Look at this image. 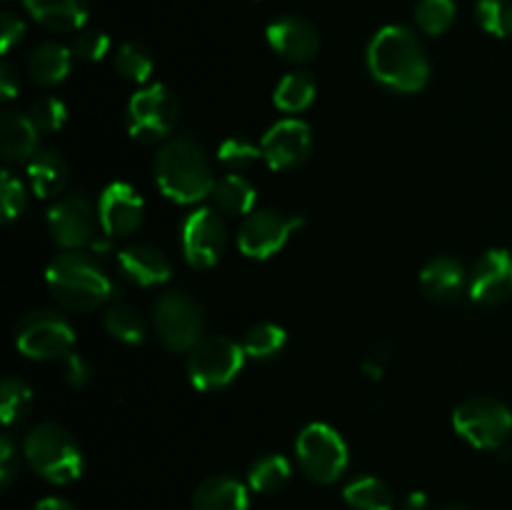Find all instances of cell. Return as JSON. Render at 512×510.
Instances as JSON below:
<instances>
[{
	"mask_svg": "<svg viewBox=\"0 0 512 510\" xmlns=\"http://www.w3.org/2000/svg\"><path fill=\"white\" fill-rule=\"evenodd\" d=\"M23 455L30 468L55 485L73 483L83 475V450L58 423H40L25 435Z\"/></svg>",
	"mask_w": 512,
	"mask_h": 510,
	"instance_id": "cell-4",
	"label": "cell"
},
{
	"mask_svg": "<svg viewBox=\"0 0 512 510\" xmlns=\"http://www.w3.org/2000/svg\"><path fill=\"white\" fill-rule=\"evenodd\" d=\"M343 498L350 510H395L393 490L373 475H360L350 480L343 490Z\"/></svg>",
	"mask_w": 512,
	"mask_h": 510,
	"instance_id": "cell-26",
	"label": "cell"
},
{
	"mask_svg": "<svg viewBox=\"0 0 512 510\" xmlns=\"http://www.w3.org/2000/svg\"><path fill=\"white\" fill-rule=\"evenodd\" d=\"M73 68V50L63 43H40L28 58V75L38 85H58Z\"/></svg>",
	"mask_w": 512,
	"mask_h": 510,
	"instance_id": "cell-23",
	"label": "cell"
},
{
	"mask_svg": "<svg viewBox=\"0 0 512 510\" xmlns=\"http://www.w3.org/2000/svg\"><path fill=\"white\" fill-rule=\"evenodd\" d=\"M23 33V20H20L18 15L10 13V10H5V13L0 15V50H3V53H10V50L23 40Z\"/></svg>",
	"mask_w": 512,
	"mask_h": 510,
	"instance_id": "cell-39",
	"label": "cell"
},
{
	"mask_svg": "<svg viewBox=\"0 0 512 510\" xmlns=\"http://www.w3.org/2000/svg\"><path fill=\"white\" fill-rule=\"evenodd\" d=\"M428 495L425 493H410L408 498H405V505L403 510H428Z\"/></svg>",
	"mask_w": 512,
	"mask_h": 510,
	"instance_id": "cell-45",
	"label": "cell"
},
{
	"mask_svg": "<svg viewBox=\"0 0 512 510\" xmlns=\"http://www.w3.org/2000/svg\"><path fill=\"white\" fill-rule=\"evenodd\" d=\"M33 510H78V508L63 498H43L33 505Z\"/></svg>",
	"mask_w": 512,
	"mask_h": 510,
	"instance_id": "cell-44",
	"label": "cell"
},
{
	"mask_svg": "<svg viewBox=\"0 0 512 510\" xmlns=\"http://www.w3.org/2000/svg\"><path fill=\"white\" fill-rule=\"evenodd\" d=\"M315 98V80L310 73H288L275 85L273 103L283 113H303Z\"/></svg>",
	"mask_w": 512,
	"mask_h": 510,
	"instance_id": "cell-27",
	"label": "cell"
},
{
	"mask_svg": "<svg viewBox=\"0 0 512 510\" xmlns=\"http://www.w3.org/2000/svg\"><path fill=\"white\" fill-rule=\"evenodd\" d=\"M293 468H290V460L285 455L268 453L263 458L255 460L248 470V485L255 493H275L283 485H288Z\"/></svg>",
	"mask_w": 512,
	"mask_h": 510,
	"instance_id": "cell-28",
	"label": "cell"
},
{
	"mask_svg": "<svg viewBox=\"0 0 512 510\" xmlns=\"http://www.w3.org/2000/svg\"><path fill=\"white\" fill-rule=\"evenodd\" d=\"M268 43L280 58L290 63H310L320 50V35L310 20L300 15H283L275 18L265 30Z\"/></svg>",
	"mask_w": 512,
	"mask_h": 510,
	"instance_id": "cell-17",
	"label": "cell"
},
{
	"mask_svg": "<svg viewBox=\"0 0 512 510\" xmlns=\"http://www.w3.org/2000/svg\"><path fill=\"white\" fill-rule=\"evenodd\" d=\"M295 455L303 473L320 485L335 483L345 473L350 460L348 443L328 423L305 425L295 440Z\"/></svg>",
	"mask_w": 512,
	"mask_h": 510,
	"instance_id": "cell-6",
	"label": "cell"
},
{
	"mask_svg": "<svg viewBox=\"0 0 512 510\" xmlns=\"http://www.w3.org/2000/svg\"><path fill=\"white\" fill-rule=\"evenodd\" d=\"M20 93V75L10 63L0 65V95L3 100H13Z\"/></svg>",
	"mask_w": 512,
	"mask_h": 510,
	"instance_id": "cell-42",
	"label": "cell"
},
{
	"mask_svg": "<svg viewBox=\"0 0 512 510\" xmlns=\"http://www.w3.org/2000/svg\"><path fill=\"white\" fill-rule=\"evenodd\" d=\"M0 203H3V218L15 220L25 210L28 195H25V185L20 178H15L10 170H3V183H0Z\"/></svg>",
	"mask_w": 512,
	"mask_h": 510,
	"instance_id": "cell-38",
	"label": "cell"
},
{
	"mask_svg": "<svg viewBox=\"0 0 512 510\" xmlns=\"http://www.w3.org/2000/svg\"><path fill=\"white\" fill-rule=\"evenodd\" d=\"M73 345V325L55 310H30L15 325V348L30 360L68 358L73 353Z\"/></svg>",
	"mask_w": 512,
	"mask_h": 510,
	"instance_id": "cell-7",
	"label": "cell"
},
{
	"mask_svg": "<svg viewBox=\"0 0 512 510\" xmlns=\"http://www.w3.org/2000/svg\"><path fill=\"white\" fill-rule=\"evenodd\" d=\"M115 68L130 83H145L153 75V55L138 43H125L115 53Z\"/></svg>",
	"mask_w": 512,
	"mask_h": 510,
	"instance_id": "cell-33",
	"label": "cell"
},
{
	"mask_svg": "<svg viewBox=\"0 0 512 510\" xmlns=\"http://www.w3.org/2000/svg\"><path fill=\"white\" fill-rule=\"evenodd\" d=\"M248 505V488L230 475H210L193 493V510H248Z\"/></svg>",
	"mask_w": 512,
	"mask_h": 510,
	"instance_id": "cell-21",
	"label": "cell"
},
{
	"mask_svg": "<svg viewBox=\"0 0 512 510\" xmlns=\"http://www.w3.org/2000/svg\"><path fill=\"white\" fill-rule=\"evenodd\" d=\"M15 478V448L8 435L0 438V485L8 488Z\"/></svg>",
	"mask_w": 512,
	"mask_h": 510,
	"instance_id": "cell-41",
	"label": "cell"
},
{
	"mask_svg": "<svg viewBox=\"0 0 512 510\" xmlns=\"http://www.w3.org/2000/svg\"><path fill=\"white\" fill-rule=\"evenodd\" d=\"M180 240H183V255L185 263L195 270L213 268L225 250V225L215 210L200 208L185 218L183 230H180Z\"/></svg>",
	"mask_w": 512,
	"mask_h": 510,
	"instance_id": "cell-13",
	"label": "cell"
},
{
	"mask_svg": "<svg viewBox=\"0 0 512 510\" xmlns=\"http://www.w3.org/2000/svg\"><path fill=\"white\" fill-rule=\"evenodd\" d=\"M263 158V150L245 138H228L218 145V160L228 170H245Z\"/></svg>",
	"mask_w": 512,
	"mask_h": 510,
	"instance_id": "cell-36",
	"label": "cell"
},
{
	"mask_svg": "<svg viewBox=\"0 0 512 510\" xmlns=\"http://www.w3.org/2000/svg\"><path fill=\"white\" fill-rule=\"evenodd\" d=\"M468 290L473 303L495 308L512 298V255L508 250H488L468 275Z\"/></svg>",
	"mask_w": 512,
	"mask_h": 510,
	"instance_id": "cell-15",
	"label": "cell"
},
{
	"mask_svg": "<svg viewBox=\"0 0 512 510\" xmlns=\"http://www.w3.org/2000/svg\"><path fill=\"white\" fill-rule=\"evenodd\" d=\"M155 183L180 205H193L213 195L215 175L208 155L193 138H173L160 145L153 163Z\"/></svg>",
	"mask_w": 512,
	"mask_h": 510,
	"instance_id": "cell-2",
	"label": "cell"
},
{
	"mask_svg": "<svg viewBox=\"0 0 512 510\" xmlns=\"http://www.w3.org/2000/svg\"><path fill=\"white\" fill-rule=\"evenodd\" d=\"M475 18L485 33L512 38V0H478Z\"/></svg>",
	"mask_w": 512,
	"mask_h": 510,
	"instance_id": "cell-34",
	"label": "cell"
},
{
	"mask_svg": "<svg viewBox=\"0 0 512 510\" xmlns=\"http://www.w3.org/2000/svg\"><path fill=\"white\" fill-rule=\"evenodd\" d=\"M98 208L83 195H68L58 200L48 213V230L55 243L65 250L90 248L98 238Z\"/></svg>",
	"mask_w": 512,
	"mask_h": 510,
	"instance_id": "cell-12",
	"label": "cell"
},
{
	"mask_svg": "<svg viewBox=\"0 0 512 510\" xmlns=\"http://www.w3.org/2000/svg\"><path fill=\"white\" fill-rule=\"evenodd\" d=\"M23 5L35 23L55 33L83 30L88 20V0H23Z\"/></svg>",
	"mask_w": 512,
	"mask_h": 510,
	"instance_id": "cell-20",
	"label": "cell"
},
{
	"mask_svg": "<svg viewBox=\"0 0 512 510\" xmlns=\"http://www.w3.org/2000/svg\"><path fill=\"white\" fill-rule=\"evenodd\" d=\"M105 330L113 335L115 340L125 345H138L145 340V323L140 318L138 310L128 303H115L105 310Z\"/></svg>",
	"mask_w": 512,
	"mask_h": 510,
	"instance_id": "cell-30",
	"label": "cell"
},
{
	"mask_svg": "<svg viewBox=\"0 0 512 510\" xmlns=\"http://www.w3.org/2000/svg\"><path fill=\"white\" fill-rule=\"evenodd\" d=\"M368 70L395 93H418L430 80V63L418 35L405 25L378 30L368 45Z\"/></svg>",
	"mask_w": 512,
	"mask_h": 510,
	"instance_id": "cell-1",
	"label": "cell"
},
{
	"mask_svg": "<svg viewBox=\"0 0 512 510\" xmlns=\"http://www.w3.org/2000/svg\"><path fill=\"white\" fill-rule=\"evenodd\" d=\"M118 270L128 283L140 288H153V285L168 283L173 275L168 255L148 243H133L118 253Z\"/></svg>",
	"mask_w": 512,
	"mask_h": 510,
	"instance_id": "cell-18",
	"label": "cell"
},
{
	"mask_svg": "<svg viewBox=\"0 0 512 510\" xmlns=\"http://www.w3.org/2000/svg\"><path fill=\"white\" fill-rule=\"evenodd\" d=\"M443 510H468V508H460V505H448V508H443Z\"/></svg>",
	"mask_w": 512,
	"mask_h": 510,
	"instance_id": "cell-46",
	"label": "cell"
},
{
	"mask_svg": "<svg viewBox=\"0 0 512 510\" xmlns=\"http://www.w3.org/2000/svg\"><path fill=\"white\" fill-rule=\"evenodd\" d=\"M213 200L225 215H250L255 208V200H258V190L253 188L248 178L230 173L215 180Z\"/></svg>",
	"mask_w": 512,
	"mask_h": 510,
	"instance_id": "cell-25",
	"label": "cell"
},
{
	"mask_svg": "<svg viewBox=\"0 0 512 510\" xmlns=\"http://www.w3.org/2000/svg\"><path fill=\"white\" fill-rule=\"evenodd\" d=\"M153 325L165 348L173 353H188L200 340L203 310L190 295L165 293L153 305Z\"/></svg>",
	"mask_w": 512,
	"mask_h": 510,
	"instance_id": "cell-10",
	"label": "cell"
},
{
	"mask_svg": "<svg viewBox=\"0 0 512 510\" xmlns=\"http://www.w3.org/2000/svg\"><path fill=\"white\" fill-rule=\"evenodd\" d=\"M455 0H418L415 5V23L423 33L443 35L455 23Z\"/></svg>",
	"mask_w": 512,
	"mask_h": 510,
	"instance_id": "cell-32",
	"label": "cell"
},
{
	"mask_svg": "<svg viewBox=\"0 0 512 510\" xmlns=\"http://www.w3.org/2000/svg\"><path fill=\"white\" fill-rule=\"evenodd\" d=\"M243 345L225 335H205L188 350V378L195 390H220L233 383L245 365Z\"/></svg>",
	"mask_w": 512,
	"mask_h": 510,
	"instance_id": "cell-5",
	"label": "cell"
},
{
	"mask_svg": "<svg viewBox=\"0 0 512 510\" xmlns=\"http://www.w3.org/2000/svg\"><path fill=\"white\" fill-rule=\"evenodd\" d=\"M70 50H73L75 58L88 60V63H98V60H103L105 55H108L110 38L103 30H78Z\"/></svg>",
	"mask_w": 512,
	"mask_h": 510,
	"instance_id": "cell-37",
	"label": "cell"
},
{
	"mask_svg": "<svg viewBox=\"0 0 512 510\" xmlns=\"http://www.w3.org/2000/svg\"><path fill=\"white\" fill-rule=\"evenodd\" d=\"M465 283H468V273H465L463 263L453 255H438V258L428 260L425 268L420 270V285H423L425 295L438 303H450L463 293Z\"/></svg>",
	"mask_w": 512,
	"mask_h": 510,
	"instance_id": "cell-19",
	"label": "cell"
},
{
	"mask_svg": "<svg viewBox=\"0 0 512 510\" xmlns=\"http://www.w3.org/2000/svg\"><path fill=\"white\" fill-rule=\"evenodd\" d=\"M300 215H283L280 210L260 208L245 215L238 230V248L250 260H268L285 248L290 235L303 228Z\"/></svg>",
	"mask_w": 512,
	"mask_h": 510,
	"instance_id": "cell-11",
	"label": "cell"
},
{
	"mask_svg": "<svg viewBox=\"0 0 512 510\" xmlns=\"http://www.w3.org/2000/svg\"><path fill=\"white\" fill-rule=\"evenodd\" d=\"M45 280L50 295L70 310H95L118 295V288L100 268L98 260L93 255H83L80 250H65L55 255L45 270Z\"/></svg>",
	"mask_w": 512,
	"mask_h": 510,
	"instance_id": "cell-3",
	"label": "cell"
},
{
	"mask_svg": "<svg viewBox=\"0 0 512 510\" xmlns=\"http://www.w3.org/2000/svg\"><path fill=\"white\" fill-rule=\"evenodd\" d=\"M145 203L138 190L128 183H110L98 198V218L103 233L110 238L133 235L143 225Z\"/></svg>",
	"mask_w": 512,
	"mask_h": 510,
	"instance_id": "cell-16",
	"label": "cell"
},
{
	"mask_svg": "<svg viewBox=\"0 0 512 510\" xmlns=\"http://www.w3.org/2000/svg\"><path fill=\"white\" fill-rule=\"evenodd\" d=\"M33 408V390L20 378H8L0 383V418L5 425H15Z\"/></svg>",
	"mask_w": 512,
	"mask_h": 510,
	"instance_id": "cell-31",
	"label": "cell"
},
{
	"mask_svg": "<svg viewBox=\"0 0 512 510\" xmlns=\"http://www.w3.org/2000/svg\"><path fill=\"white\" fill-rule=\"evenodd\" d=\"M263 160L273 170H290L305 163L313 150V133L310 125L298 118H285L275 123L268 133L263 135Z\"/></svg>",
	"mask_w": 512,
	"mask_h": 510,
	"instance_id": "cell-14",
	"label": "cell"
},
{
	"mask_svg": "<svg viewBox=\"0 0 512 510\" xmlns=\"http://www.w3.org/2000/svg\"><path fill=\"white\" fill-rule=\"evenodd\" d=\"M28 178L38 198H55L68 185V163L53 148H38L28 160Z\"/></svg>",
	"mask_w": 512,
	"mask_h": 510,
	"instance_id": "cell-22",
	"label": "cell"
},
{
	"mask_svg": "<svg viewBox=\"0 0 512 510\" xmlns=\"http://www.w3.org/2000/svg\"><path fill=\"white\" fill-rule=\"evenodd\" d=\"M388 358H390L388 345H380V348H375L373 353H370L368 358L363 360V370L373 380H380V378H383V373H385V363H388Z\"/></svg>",
	"mask_w": 512,
	"mask_h": 510,
	"instance_id": "cell-43",
	"label": "cell"
},
{
	"mask_svg": "<svg viewBox=\"0 0 512 510\" xmlns=\"http://www.w3.org/2000/svg\"><path fill=\"white\" fill-rule=\"evenodd\" d=\"M453 428L473 448L498 450L512 435V410L495 398H468L453 410Z\"/></svg>",
	"mask_w": 512,
	"mask_h": 510,
	"instance_id": "cell-8",
	"label": "cell"
},
{
	"mask_svg": "<svg viewBox=\"0 0 512 510\" xmlns=\"http://www.w3.org/2000/svg\"><path fill=\"white\" fill-rule=\"evenodd\" d=\"M90 375H93V370H90L88 360H85L83 355L70 353L68 358H65V380H68L73 388H85V385L90 383Z\"/></svg>",
	"mask_w": 512,
	"mask_h": 510,
	"instance_id": "cell-40",
	"label": "cell"
},
{
	"mask_svg": "<svg viewBox=\"0 0 512 510\" xmlns=\"http://www.w3.org/2000/svg\"><path fill=\"white\" fill-rule=\"evenodd\" d=\"M288 343V333L275 323H255L250 325L243 338V350L253 360H273L283 353Z\"/></svg>",
	"mask_w": 512,
	"mask_h": 510,
	"instance_id": "cell-29",
	"label": "cell"
},
{
	"mask_svg": "<svg viewBox=\"0 0 512 510\" xmlns=\"http://www.w3.org/2000/svg\"><path fill=\"white\" fill-rule=\"evenodd\" d=\"M180 105L170 88L155 83L138 90L128 103V130L135 140L160 143L173 133Z\"/></svg>",
	"mask_w": 512,
	"mask_h": 510,
	"instance_id": "cell-9",
	"label": "cell"
},
{
	"mask_svg": "<svg viewBox=\"0 0 512 510\" xmlns=\"http://www.w3.org/2000/svg\"><path fill=\"white\" fill-rule=\"evenodd\" d=\"M38 128L28 115L20 113H3L0 120V150L8 163H20L30 160L38 150Z\"/></svg>",
	"mask_w": 512,
	"mask_h": 510,
	"instance_id": "cell-24",
	"label": "cell"
},
{
	"mask_svg": "<svg viewBox=\"0 0 512 510\" xmlns=\"http://www.w3.org/2000/svg\"><path fill=\"white\" fill-rule=\"evenodd\" d=\"M28 118L33 120L38 133L53 135L58 133V130L65 125V120H68V108H65L63 100L58 98H40L30 105Z\"/></svg>",
	"mask_w": 512,
	"mask_h": 510,
	"instance_id": "cell-35",
	"label": "cell"
}]
</instances>
